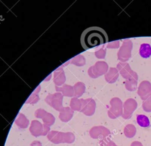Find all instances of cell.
<instances>
[{
  "label": "cell",
  "instance_id": "obj_1",
  "mask_svg": "<svg viewBox=\"0 0 151 146\" xmlns=\"http://www.w3.org/2000/svg\"><path fill=\"white\" fill-rule=\"evenodd\" d=\"M108 41L106 32L99 27H90L85 29L80 37L81 45L86 50L106 44Z\"/></svg>",
  "mask_w": 151,
  "mask_h": 146
},
{
  "label": "cell",
  "instance_id": "obj_2",
  "mask_svg": "<svg viewBox=\"0 0 151 146\" xmlns=\"http://www.w3.org/2000/svg\"><path fill=\"white\" fill-rule=\"evenodd\" d=\"M139 54L143 58H148L151 56V46L149 44L143 43L140 45Z\"/></svg>",
  "mask_w": 151,
  "mask_h": 146
},
{
  "label": "cell",
  "instance_id": "obj_3",
  "mask_svg": "<svg viewBox=\"0 0 151 146\" xmlns=\"http://www.w3.org/2000/svg\"><path fill=\"white\" fill-rule=\"evenodd\" d=\"M137 122L139 126L142 127H149L150 126V121L147 116L144 115H138L136 118Z\"/></svg>",
  "mask_w": 151,
  "mask_h": 146
}]
</instances>
